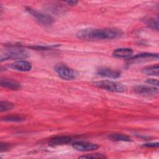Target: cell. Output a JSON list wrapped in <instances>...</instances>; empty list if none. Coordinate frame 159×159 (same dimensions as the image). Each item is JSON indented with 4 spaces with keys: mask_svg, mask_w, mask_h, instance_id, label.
<instances>
[{
    "mask_svg": "<svg viewBox=\"0 0 159 159\" xmlns=\"http://www.w3.org/2000/svg\"><path fill=\"white\" fill-rule=\"evenodd\" d=\"M122 34L123 32L116 28H86L78 31L76 37L84 40H102L116 39Z\"/></svg>",
    "mask_w": 159,
    "mask_h": 159,
    "instance_id": "obj_1",
    "label": "cell"
},
{
    "mask_svg": "<svg viewBox=\"0 0 159 159\" xmlns=\"http://www.w3.org/2000/svg\"><path fill=\"white\" fill-rule=\"evenodd\" d=\"M93 84L99 88L113 93H124L127 90L124 84L111 80L98 81L94 82Z\"/></svg>",
    "mask_w": 159,
    "mask_h": 159,
    "instance_id": "obj_2",
    "label": "cell"
},
{
    "mask_svg": "<svg viewBox=\"0 0 159 159\" xmlns=\"http://www.w3.org/2000/svg\"><path fill=\"white\" fill-rule=\"evenodd\" d=\"M30 56V53L22 48H15L9 49L1 53V61L7 60L9 59L22 60L28 58Z\"/></svg>",
    "mask_w": 159,
    "mask_h": 159,
    "instance_id": "obj_3",
    "label": "cell"
},
{
    "mask_svg": "<svg viewBox=\"0 0 159 159\" xmlns=\"http://www.w3.org/2000/svg\"><path fill=\"white\" fill-rule=\"evenodd\" d=\"M57 74L62 79L65 80H72L76 79L79 75L78 72L64 64H58L54 67Z\"/></svg>",
    "mask_w": 159,
    "mask_h": 159,
    "instance_id": "obj_4",
    "label": "cell"
},
{
    "mask_svg": "<svg viewBox=\"0 0 159 159\" xmlns=\"http://www.w3.org/2000/svg\"><path fill=\"white\" fill-rule=\"evenodd\" d=\"M27 11L36 19L37 21L43 25H50L53 22V19L48 14L39 12L30 7L27 8Z\"/></svg>",
    "mask_w": 159,
    "mask_h": 159,
    "instance_id": "obj_5",
    "label": "cell"
},
{
    "mask_svg": "<svg viewBox=\"0 0 159 159\" xmlns=\"http://www.w3.org/2000/svg\"><path fill=\"white\" fill-rule=\"evenodd\" d=\"M158 59V54L155 53H141L128 58V60L132 63L148 61Z\"/></svg>",
    "mask_w": 159,
    "mask_h": 159,
    "instance_id": "obj_6",
    "label": "cell"
},
{
    "mask_svg": "<svg viewBox=\"0 0 159 159\" xmlns=\"http://www.w3.org/2000/svg\"><path fill=\"white\" fill-rule=\"evenodd\" d=\"M134 91L136 94L142 96H153L158 94V88L154 86H149L147 85H139L134 88Z\"/></svg>",
    "mask_w": 159,
    "mask_h": 159,
    "instance_id": "obj_7",
    "label": "cell"
},
{
    "mask_svg": "<svg viewBox=\"0 0 159 159\" xmlns=\"http://www.w3.org/2000/svg\"><path fill=\"white\" fill-rule=\"evenodd\" d=\"M73 147L76 150L81 152L93 151L98 148L97 144L87 142H76L73 143Z\"/></svg>",
    "mask_w": 159,
    "mask_h": 159,
    "instance_id": "obj_8",
    "label": "cell"
},
{
    "mask_svg": "<svg viewBox=\"0 0 159 159\" xmlns=\"http://www.w3.org/2000/svg\"><path fill=\"white\" fill-rule=\"evenodd\" d=\"M96 73L101 76L113 79L117 78L120 76V72L119 71L107 67L99 68L97 70Z\"/></svg>",
    "mask_w": 159,
    "mask_h": 159,
    "instance_id": "obj_9",
    "label": "cell"
},
{
    "mask_svg": "<svg viewBox=\"0 0 159 159\" xmlns=\"http://www.w3.org/2000/svg\"><path fill=\"white\" fill-rule=\"evenodd\" d=\"M9 67L16 71H29L32 69V65L26 60H18L11 63Z\"/></svg>",
    "mask_w": 159,
    "mask_h": 159,
    "instance_id": "obj_10",
    "label": "cell"
},
{
    "mask_svg": "<svg viewBox=\"0 0 159 159\" xmlns=\"http://www.w3.org/2000/svg\"><path fill=\"white\" fill-rule=\"evenodd\" d=\"M133 50L129 48H120L114 50L112 55L113 57L116 58H129L132 56Z\"/></svg>",
    "mask_w": 159,
    "mask_h": 159,
    "instance_id": "obj_11",
    "label": "cell"
},
{
    "mask_svg": "<svg viewBox=\"0 0 159 159\" xmlns=\"http://www.w3.org/2000/svg\"><path fill=\"white\" fill-rule=\"evenodd\" d=\"M0 84L4 88L11 89H18L20 88V84L18 82L7 78H1Z\"/></svg>",
    "mask_w": 159,
    "mask_h": 159,
    "instance_id": "obj_12",
    "label": "cell"
},
{
    "mask_svg": "<svg viewBox=\"0 0 159 159\" xmlns=\"http://www.w3.org/2000/svg\"><path fill=\"white\" fill-rule=\"evenodd\" d=\"M73 139L70 136H58L51 139L49 143L52 145H63L70 142Z\"/></svg>",
    "mask_w": 159,
    "mask_h": 159,
    "instance_id": "obj_13",
    "label": "cell"
},
{
    "mask_svg": "<svg viewBox=\"0 0 159 159\" xmlns=\"http://www.w3.org/2000/svg\"><path fill=\"white\" fill-rule=\"evenodd\" d=\"M158 70L159 66L158 64L146 66L142 69L141 71L142 73L147 75H150V76H158Z\"/></svg>",
    "mask_w": 159,
    "mask_h": 159,
    "instance_id": "obj_14",
    "label": "cell"
},
{
    "mask_svg": "<svg viewBox=\"0 0 159 159\" xmlns=\"http://www.w3.org/2000/svg\"><path fill=\"white\" fill-rule=\"evenodd\" d=\"M109 139L113 141H123V142H129L130 141V138L124 134H112L108 136Z\"/></svg>",
    "mask_w": 159,
    "mask_h": 159,
    "instance_id": "obj_15",
    "label": "cell"
},
{
    "mask_svg": "<svg viewBox=\"0 0 159 159\" xmlns=\"http://www.w3.org/2000/svg\"><path fill=\"white\" fill-rule=\"evenodd\" d=\"M2 120L6 122H19L25 120V118L21 116L18 115H12V116H7L6 117H2Z\"/></svg>",
    "mask_w": 159,
    "mask_h": 159,
    "instance_id": "obj_16",
    "label": "cell"
},
{
    "mask_svg": "<svg viewBox=\"0 0 159 159\" xmlns=\"http://www.w3.org/2000/svg\"><path fill=\"white\" fill-rule=\"evenodd\" d=\"M14 104L9 101H1L0 102V111L5 112L9 110H11L14 107Z\"/></svg>",
    "mask_w": 159,
    "mask_h": 159,
    "instance_id": "obj_17",
    "label": "cell"
},
{
    "mask_svg": "<svg viewBox=\"0 0 159 159\" xmlns=\"http://www.w3.org/2000/svg\"><path fill=\"white\" fill-rule=\"evenodd\" d=\"M147 24L149 27L153 29H156L157 30L158 29V19H150L147 20Z\"/></svg>",
    "mask_w": 159,
    "mask_h": 159,
    "instance_id": "obj_18",
    "label": "cell"
},
{
    "mask_svg": "<svg viewBox=\"0 0 159 159\" xmlns=\"http://www.w3.org/2000/svg\"><path fill=\"white\" fill-rule=\"evenodd\" d=\"M80 158H106V157L101 153H94V154H88L83 156L80 157Z\"/></svg>",
    "mask_w": 159,
    "mask_h": 159,
    "instance_id": "obj_19",
    "label": "cell"
},
{
    "mask_svg": "<svg viewBox=\"0 0 159 159\" xmlns=\"http://www.w3.org/2000/svg\"><path fill=\"white\" fill-rule=\"evenodd\" d=\"M146 82L152 85H155V86H158V81L157 79H148Z\"/></svg>",
    "mask_w": 159,
    "mask_h": 159,
    "instance_id": "obj_20",
    "label": "cell"
},
{
    "mask_svg": "<svg viewBox=\"0 0 159 159\" xmlns=\"http://www.w3.org/2000/svg\"><path fill=\"white\" fill-rule=\"evenodd\" d=\"M10 148V145L9 143H1V147H0V149L1 152L5 151L7 149H9Z\"/></svg>",
    "mask_w": 159,
    "mask_h": 159,
    "instance_id": "obj_21",
    "label": "cell"
},
{
    "mask_svg": "<svg viewBox=\"0 0 159 159\" xmlns=\"http://www.w3.org/2000/svg\"><path fill=\"white\" fill-rule=\"evenodd\" d=\"M143 147H158V143L155 142V143H145L143 145Z\"/></svg>",
    "mask_w": 159,
    "mask_h": 159,
    "instance_id": "obj_22",
    "label": "cell"
},
{
    "mask_svg": "<svg viewBox=\"0 0 159 159\" xmlns=\"http://www.w3.org/2000/svg\"><path fill=\"white\" fill-rule=\"evenodd\" d=\"M65 2L70 6H75L78 3V1H65Z\"/></svg>",
    "mask_w": 159,
    "mask_h": 159,
    "instance_id": "obj_23",
    "label": "cell"
}]
</instances>
